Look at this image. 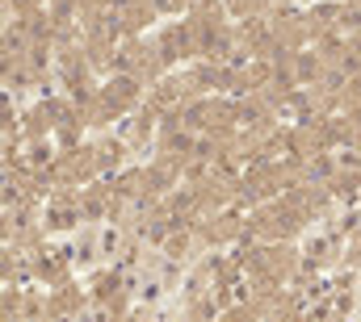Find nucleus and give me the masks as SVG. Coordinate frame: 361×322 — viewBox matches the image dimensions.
<instances>
[{"instance_id":"f257e3e1","label":"nucleus","mask_w":361,"mask_h":322,"mask_svg":"<svg viewBox=\"0 0 361 322\" xmlns=\"http://www.w3.org/2000/svg\"><path fill=\"white\" fill-rule=\"evenodd\" d=\"M164 72H169V67H164L156 42H147V38H126V42L118 46V55H114V76H135L143 88L160 84Z\"/></svg>"},{"instance_id":"f03ea898","label":"nucleus","mask_w":361,"mask_h":322,"mask_svg":"<svg viewBox=\"0 0 361 322\" xmlns=\"http://www.w3.org/2000/svg\"><path fill=\"white\" fill-rule=\"evenodd\" d=\"M152 42H156V51H160L164 67H180V63H197V59H202V42H197V30H193L189 17H185V21H169Z\"/></svg>"},{"instance_id":"7ed1b4c3","label":"nucleus","mask_w":361,"mask_h":322,"mask_svg":"<svg viewBox=\"0 0 361 322\" xmlns=\"http://www.w3.org/2000/svg\"><path fill=\"white\" fill-rule=\"evenodd\" d=\"M76 222H85V210H80V193L76 188H55L42 205V226L47 235L51 231H72Z\"/></svg>"},{"instance_id":"20e7f679","label":"nucleus","mask_w":361,"mask_h":322,"mask_svg":"<svg viewBox=\"0 0 361 322\" xmlns=\"http://www.w3.org/2000/svg\"><path fill=\"white\" fill-rule=\"evenodd\" d=\"M341 255H345V235H341V231H324L319 239H311L302 247V268H307V272H324V268H332Z\"/></svg>"},{"instance_id":"39448f33","label":"nucleus","mask_w":361,"mask_h":322,"mask_svg":"<svg viewBox=\"0 0 361 322\" xmlns=\"http://www.w3.org/2000/svg\"><path fill=\"white\" fill-rule=\"evenodd\" d=\"M72 255L76 251H55V247H38L30 259H34V276L47 281V285H68V272H72Z\"/></svg>"},{"instance_id":"423d86ee","label":"nucleus","mask_w":361,"mask_h":322,"mask_svg":"<svg viewBox=\"0 0 361 322\" xmlns=\"http://www.w3.org/2000/svg\"><path fill=\"white\" fill-rule=\"evenodd\" d=\"M118 17H122L126 38H139V34L160 17V8H156V0H126V4L118 8Z\"/></svg>"},{"instance_id":"0eeeda50","label":"nucleus","mask_w":361,"mask_h":322,"mask_svg":"<svg viewBox=\"0 0 361 322\" xmlns=\"http://www.w3.org/2000/svg\"><path fill=\"white\" fill-rule=\"evenodd\" d=\"M92 151H97V172H101V176H109V172L118 176V172H122V163H126V151H130V147H126V139H122V134H105V139H97V143H92Z\"/></svg>"},{"instance_id":"6e6552de","label":"nucleus","mask_w":361,"mask_h":322,"mask_svg":"<svg viewBox=\"0 0 361 322\" xmlns=\"http://www.w3.org/2000/svg\"><path fill=\"white\" fill-rule=\"evenodd\" d=\"M89 306V297L68 281V285H55V293H51V322L59 318H80V310Z\"/></svg>"},{"instance_id":"1a4fd4ad","label":"nucleus","mask_w":361,"mask_h":322,"mask_svg":"<svg viewBox=\"0 0 361 322\" xmlns=\"http://www.w3.org/2000/svg\"><path fill=\"white\" fill-rule=\"evenodd\" d=\"M227 4V13L231 17H240V21H248V17H265L273 8V0H223Z\"/></svg>"},{"instance_id":"9d476101","label":"nucleus","mask_w":361,"mask_h":322,"mask_svg":"<svg viewBox=\"0 0 361 322\" xmlns=\"http://www.w3.org/2000/svg\"><path fill=\"white\" fill-rule=\"evenodd\" d=\"M214 322H261V314H257V310H252L248 302H240V306H231V310H223V314H219Z\"/></svg>"},{"instance_id":"9b49d317","label":"nucleus","mask_w":361,"mask_h":322,"mask_svg":"<svg viewBox=\"0 0 361 322\" xmlns=\"http://www.w3.org/2000/svg\"><path fill=\"white\" fill-rule=\"evenodd\" d=\"M286 4H298V0H286Z\"/></svg>"}]
</instances>
